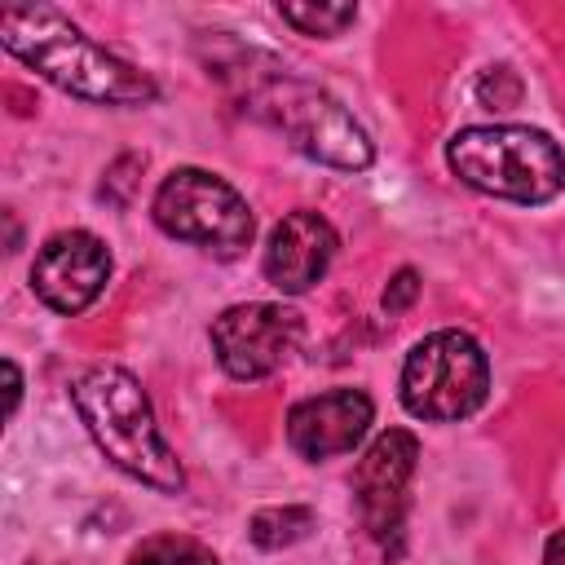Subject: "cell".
<instances>
[{
	"mask_svg": "<svg viewBox=\"0 0 565 565\" xmlns=\"http://www.w3.org/2000/svg\"><path fill=\"white\" fill-rule=\"evenodd\" d=\"M415 296H419V278H415V269H397L393 282L384 287V309H388V313H402Z\"/></svg>",
	"mask_w": 565,
	"mask_h": 565,
	"instance_id": "cell-16",
	"label": "cell"
},
{
	"mask_svg": "<svg viewBox=\"0 0 565 565\" xmlns=\"http://www.w3.org/2000/svg\"><path fill=\"white\" fill-rule=\"evenodd\" d=\"M154 225L168 234V238H181V243H194L221 260H234L252 234H256V221H252V207L247 199L216 172H203V168H177L159 181L154 190Z\"/></svg>",
	"mask_w": 565,
	"mask_h": 565,
	"instance_id": "cell-6",
	"label": "cell"
},
{
	"mask_svg": "<svg viewBox=\"0 0 565 565\" xmlns=\"http://www.w3.org/2000/svg\"><path fill=\"white\" fill-rule=\"evenodd\" d=\"M477 97H481L490 110H508V106L521 102V79H516L508 66H494V71H486V75L477 79Z\"/></svg>",
	"mask_w": 565,
	"mask_h": 565,
	"instance_id": "cell-15",
	"label": "cell"
},
{
	"mask_svg": "<svg viewBox=\"0 0 565 565\" xmlns=\"http://www.w3.org/2000/svg\"><path fill=\"white\" fill-rule=\"evenodd\" d=\"M4 375H9V415H13L18 411V397H22V375H18L13 362H4Z\"/></svg>",
	"mask_w": 565,
	"mask_h": 565,
	"instance_id": "cell-18",
	"label": "cell"
},
{
	"mask_svg": "<svg viewBox=\"0 0 565 565\" xmlns=\"http://www.w3.org/2000/svg\"><path fill=\"white\" fill-rule=\"evenodd\" d=\"M0 44L71 97H84L97 106H150L159 97V88L146 71L115 57L97 40H88L66 13L49 9V4L4 9Z\"/></svg>",
	"mask_w": 565,
	"mask_h": 565,
	"instance_id": "cell-1",
	"label": "cell"
},
{
	"mask_svg": "<svg viewBox=\"0 0 565 565\" xmlns=\"http://www.w3.org/2000/svg\"><path fill=\"white\" fill-rule=\"evenodd\" d=\"M110 282V252L88 230H62L31 260V291L57 313H84Z\"/></svg>",
	"mask_w": 565,
	"mask_h": 565,
	"instance_id": "cell-9",
	"label": "cell"
},
{
	"mask_svg": "<svg viewBox=\"0 0 565 565\" xmlns=\"http://www.w3.org/2000/svg\"><path fill=\"white\" fill-rule=\"evenodd\" d=\"M543 565H565V530H556L543 547Z\"/></svg>",
	"mask_w": 565,
	"mask_h": 565,
	"instance_id": "cell-17",
	"label": "cell"
},
{
	"mask_svg": "<svg viewBox=\"0 0 565 565\" xmlns=\"http://www.w3.org/2000/svg\"><path fill=\"white\" fill-rule=\"evenodd\" d=\"M71 406H75L79 424L88 428V437L97 441V450L119 472H128L132 481H141L159 494H177L185 486V468L172 455V446L163 441L150 397L132 371L88 366L84 375L71 380Z\"/></svg>",
	"mask_w": 565,
	"mask_h": 565,
	"instance_id": "cell-2",
	"label": "cell"
},
{
	"mask_svg": "<svg viewBox=\"0 0 565 565\" xmlns=\"http://www.w3.org/2000/svg\"><path fill=\"white\" fill-rule=\"evenodd\" d=\"M278 18L287 26H296L300 35H313V40H331L340 35L353 18H358V4H318V0H282L278 4Z\"/></svg>",
	"mask_w": 565,
	"mask_h": 565,
	"instance_id": "cell-12",
	"label": "cell"
},
{
	"mask_svg": "<svg viewBox=\"0 0 565 565\" xmlns=\"http://www.w3.org/2000/svg\"><path fill=\"white\" fill-rule=\"evenodd\" d=\"M128 565H216L212 547H203L199 539L185 534H154L141 547H132Z\"/></svg>",
	"mask_w": 565,
	"mask_h": 565,
	"instance_id": "cell-14",
	"label": "cell"
},
{
	"mask_svg": "<svg viewBox=\"0 0 565 565\" xmlns=\"http://www.w3.org/2000/svg\"><path fill=\"white\" fill-rule=\"evenodd\" d=\"M490 393L486 349L468 331H433L402 362V406L428 424H455L481 411Z\"/></svg>",
	"mask_w": 565,
	"mask_h": 565,
	"instance_id": "cell-5",
	"label": "cell"
},
{
	"mask_svg": "<svg viewBox=\"0 0 565 565\" xmlns=\"http://www.w3.org/2000/svg\"><path fill=\"white\" fill-rule=\"evenodd\" d=\"M335 247L340 238L322 212H309V207L287 212L265 243V278L282 296H300L313 282H322V274L335 260Z\"/></svg>",
	"mask_w": 565,
	"mask_h": 565,
	"instance_id": "cell-11",
	"label": "cell"
},
{
	"mask_svg": "<svg viewBox=\"0 0 565 565\" xmlns=\"http://www.w3.org/2000/svg\"><path fill=\"white\" fill-rule=\"evenodd\" d=\"M371 419H375V406L362 388H327L287 411V446L300 459L322 463V459L349 455L366 437Z\"/></svg>",
	"mask_w": 565,
	"mask_h": 565,
	"instance_id": "cell-10",
	"label": "cell"
},
{
	"mask_svg": "<svg viewBox=\"0 0 565 565\" xmlns=\"http://www.w3.org/2000/svg\"><path fill=\"white\" fill-rule=\"evenodd\" d=\"M313 530V512L309 508H260L247 525L252 543L265 547V552H278V547H291L300 543L305 534Z\"/></svg>",
	"mask_w": 565,
	"mask_h": 565,
	"instance_id": "cell-13",
	"label": "cell"
},
{
	"mask_svg": "<svg viewBox=\"0 0 565 565\" xmlns=\"http://www.w3.org/2000/svg\"><path fill=\"white\" fill-rule=\"evenodd\" d=\"M415 459H419V441L406 428H388L380 433L366 455L353 468V499H358V516L362 530L380 543L397 539L402 516H406V490L415 477Z\"/></svg>",
	"mask_w": 565,
	"mask_h": 565,
	"instance_id": "cell-8",
	"label": "cell"
},
{
	"mask_svg": "<svg viewBox=\"0 0 565 565\" xmlns=\"http://www.w3.org/2000/svg\"><path fill=\"white\" fill-rule=\"evenodd\" d=\"M243 102L252 115L269 119L300 154L340 168V172H362L375 159V146L366 128L318 84L287 75L278 62L269 71H243Z\"/></svg>",
	"mask_w": 565,
	"mask_h": 565,
	"instance_id": "cell-3",
	"label": "cell"
},
{
	"mask_svg": "<svg viewBox=\"0 0 565 565\" xmlns=\"http://www.w3.org/2000/svg\"><path fill=\"white\" fill-rule=\"evenodd\" d=\"M446 163L463 185L508 203H547L565 190L561 146L547 132L521 124L459 128L446 141Z\"/></svg>",
	"mask_w": 565,
	"mask_h": 565,
	"instance_id": "cell-4",
	"label": "cell"
},
{
	"mask_svg": "<svg viewBox=\"0 0 565 565\" xmlns=\"http://www.w3.org/2000/svg\"><path fill=\"white\" fill-rule=\"evenodd\" d=\"M207 335H212V353H216L221 371L230 380L252 384V380L274 375L296 353L300 313L287 305L247 300V305H230L225 313H216Z\"/></svg>",
	"mask_w": 565,
	"mask_h": 565,
	"instance_id": "cell-7",
	"label": "cell"
}]
</instances>
